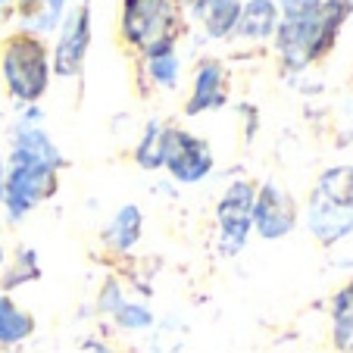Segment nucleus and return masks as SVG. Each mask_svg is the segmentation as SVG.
I'll return each instance as SVG.
<instances>
[{
	"label": "nucleus",
	"mask_w": 353,
	"mask_h": 353,
	"mask_svg": "<svg viewBox=\"0 0 353 353\" xmlns=\"http://www.w3.org/2000/svg\"><path fill=\"white\" fill-rule=\"evenodd\" d=\"M353 13V0H322L319 13L303 19H279L275 50L288 72H303L334 47L341 26Z\"/></svg>",
	"instance_id": "obj_1"
},
{
	"label": "nucleus",
	"mask_w": 353,
	"mask_h": 353,
	"mask_svg": "<svg viewBox=\"0 0 353 353\" xmlns=\"http://www.w3.org/2000/svg\"><path fill=\"white\" fill-rule=\"evenodd\" d=\"M181 32H185L181 0H122L119 34L141 57L179 47Z\"/></svg>",
	"instance_id": "obj_2"
},
{
	"label": "nucleus",
	"mask_w": 353,
	"mask_h": 353,
	"mask_svg": "<svg viewBox=\"0 0 353 353\" xmlns=\"http://www.w3.org/2000/svg\"><path fill=\"white\" fill-rule=\"evenodd\" d=\"M0 72L7 85L10 97L32 107L50 88V50L44 38L32 32H13L7 34L0 47Z\"/></svg>",
	"instance_id": "obj_3"
},
{
	"label": "nucleus",
	"mask_w": 353,
	"mask_h": 353,
	"mask_svg": "<svg viewBox=\"0 0 353 353\" xmlns=\"http://www.w3.org/2000/svg\"><path fill=\"white\" fill-rule=\"evenodd\" d=\"M307 228L319 244L353 234V166L325 169L307 203Z\"/></svg>",
	"instance_id": "obj_4"
},
{
	"label": "nucleus",
	"mask_w": 353,
	"mask_h": 353,
	"mask_svg": "<svg viewBox=\"0 0 353 353\" xmlns=\"http://www.w3.org/2000/svg\"><path fill=\"white\" fill-rule=\"evenodd\" d=\"M57 172L60 169L41 166V163H10L3 175V213L10 222H19L38 203L57 194Z\"/></svg>",
	"instance_id": "obj_5"
},
{
	"label": "nucleus",
	"mask_w": 353,
	"mask_h": 353,
	"mask_svg": "<svg viewBox=\"0 0 353 353\" xmlns=\"http://www.w3.org/2000/svg\"><path fill=\"white\" fill-rule=\"evenodd\" d=\"M254 200L256 185L247 179H238L225 188L216 207V222H219V247L225 256H234L247 244L254 232Z\"/></svg>",
	"instance_id": "obj_6"
},
{
	"label": "nucleus",
	"mask_w": 353,
	"mask_h": 353,
	"mask_svg": "<svg viewBox=\"0 0 353 353\" xmlns=\"http://www.w3.org/2000/svg\"><path fill=\"white\" fill-rule=\"evenodd\" d=\"M213 150L203 138L188 128H166V150H163V169H169L179 185H197L213 172Z\"/></svg>",
	"instance_id": "obj_7"
},
{
	"label": "nucleus",
	"mask_w": 353,
	"mask_h": 353,
	"mask_svg": "<svg viewBox=\"0 0 353 353\" xmlns=\"http://www.w3.org/2000/svg\"><path fill=\"white\" fill-rule=\"evenodd\" d=\"M88 44H91V0L66 10V19L57 28V47L50 57V69L60 79H75L85 66Z\"/></svg>",
	"instance_id": "obj_8"
},
{
	"label": "nucleus",
	"mask_w": 353,
	"mask_h": 353,
	"mask_svg": "<svg viewBox=\"0 0 353 353\" xmlns=\"http://www.w3.org/2000/svg\"><path fill=\"white\" fill-rule=\"evenodd\" d=\"M297 225V203L294 197L275 181L256 188V200H254V228L260 238L266 241H279L285 234L294 232Z\"/></svg>",
	"instance_id": "obj_9"
},
{
	"label": "nucleus",
	"mask_w": 353,
	"mask_h": 353,
	"mask_svg": "<svg viewBox=\"0 0 353 353\" xmlns=\"http://www.w3.org/2000/svg\"><path fill=\"white\" fill-rule=\"evenodd\" d=\"M228 103V75L219 60H200L191 79V94H188L185 113L200 116L210 110H222Z\"/></svg>",
	"instance_id": "obj_10"
},
{
	"label": "nucleus",
	"mask_w": 353,
	"mask_h": 353,
	"mask_svg": "<svg viewBox=\"0 0 353 353\" xmlns=\"http://www.w3.org/2000/svg\"><path fill=\"white\" fill-rule=\"evenodd\" d=\"M10 163H41L50 169H63L60 147L50 141V134L38 125V116H22V122L13 128V150Z\"/></svg>",
	"instance_id": "obj_11"
},
{
	"label": "nucleus",
	"mask_w": 353,
	"mask_h": 353,
	"mask_svg": "<svg viewBox=\"0 0 353 353\" xmlns=\"http://www.w3.org/2000/svg\"><path fill=\"white\" fill-rule=\"evenodd\" d=\"M188 7L210 38H228L238 28L241 0H191Z\"/></svg>",
	"instance_id": "obj_12"
},
{
	"label": "nucleus",
	"mask_w": 353,
	"mask_h": 353,
	"mask_svg": "<svg viewBox=\"0 0 353 353\" xmlns=\"http://www.w3.org/2000/svg\"><path fill=\"white\" fill-rule=\"evenodd\" d=\"M279 7H275L272 0H244L241 3V16H238V28H234V34L244 41H254V44H260V41L272 38L275 28H279Z\"/></svg>",
	"instance_id": "obj_13"
},
{
	"label": "nucleus",
	"mask_w": 353,
	"mask_h": 353,
	"mask_svg": "<svg viewBox=\"0 0 353 353\" xmlns=\"http://www.w3.org/2000/svg\"><path fill=\"white\" fill-rule=\"evenodd\" d=\"M66 3L69 0H16V16L22 19V32L32 34H50L60 28L66 19Z\"/></svg>",
	"instance_id": "obj_14"
},
{
	"label": "nucleus",
	"mask_w": 353,
	"mask_h": 353,
	"mask_svg": "<svg viewBox=\"0 0 353 353\" xmlns=\"http://www.w3.org/2000/svg\"><path fill=\"white\" fill-rule=\"evenodd\" d=\"M141 225H144V216L134 203H125V207L116 210V216L107 222L103 228V244L116 254H128L134 244L141 241Z\"/></svg>",
	"instance_id": "obj_15"
},
{
	"label": "nucleus",
	"mask_w": 353,
	"mask_h": 353,
	"mask_svg": "<svg viewBox=\"0 0 353 353\" xmlns=\"http://www.w3.org/2000/svg\"><path fill=\"white\" fill-rule=\"evenodd\" d=\"M34 334V319L32 313L19 310L13 303V297L0 294V344L3 347H16L22 341H28Z\"/></svg>",
	"instance_id": "obj_16"
},
{
	"label": "nucleus",
	"mask_w": 353,
	"mask_h": 353,
	"mask_svg": "<svg viewBox=\"0 0 353 353\" xmlns=\"http://www.w3.org/2000/svg\"><path fill=\"white\" fill-rule=\"evenodd\" d=\"M332 341L341 353H353V281L332 300Z\"/></svg>",
	"instance_id": "obj_17"
},
{
	"label": "nucleus",
	"mask_w": 353,
	"mask_h": 353,
	"mask_svg": "<svg viewBox=\"0 0 353 353\" xmlns=\"http://www.w3.org/2000/svg\"><path fill=\"white\" fill-rule=\"evenodd\" d=\"M144 69L150 75L157 88L163 91H175L181 79V54L179 47H166V50H157V54H147L144 57Z\"/></svg>",
	"instance_id": "obj_18"
},
{
	"label": "nucleus",
	"mask_w": 353,
	"mask_h": 353,
	"mask_svg": "<svg viewBox=\"0 0 353 353\" xmlns=\"http://www.w3.org/2000/svg\"><path fill=\"white\" fill-rule=\"evenodd\" d=\"M163 150H166V125L163 122H147L138 147H134V163L141 169H163Z\"/></svg>",
	"instance_id": "obj_19"
},
{
	"label": "nucleus",
	"mask_w": 353,
	"mask_h": 353,
	"mask_svg": "<svg viewBox=\"0 0 353 353\" xmlns=\"http://www.w3.org/2000/svg\"><path fill=\"white\" fill-rule=\"evenodd\" d=\"M38 275H41L38 254L28 250V247H19V250H16V260L10 263V266H3V272H0V288H3V291H13V288L26 285V281H34Z\"/></svg>",
	"instance_id": "obj_20"
},
{
	"label": "nucleus",
	"mask_w": 353,
	"mask_h": 353,
	"mask_svg": "<svg viewBox=\"0 0 353 353\" xmlns=\"http://www.w3.org/2000/svg\"><path fill=\"white\" fill-rule=\"evenodd\" d=\"M113 319L125 332H144V328L154 325V313L144 303H132V300H122L119 307L113 310Z\"/></svg>",
	"instance_id": "obj_21"
},
{
	"label": "nucleus",
	"mask_w": 353,
	"mask_h": 353,
	"mask_svg": "<svg viewBox=\"0 0 353 353\" xmlns=\"http://www.w3.org/2000/svg\"><path fill=\"white\" fill-rule=\"evenodd\" d=\"M279 7V16L281 19H303V16H313L319 13L322 0H272Z\"/></svg>",
	"instance_id": "obj_22"
},
{
	"label": "nucleus",
	"mask_w": 353,
	"mask_h": 353,
	"mask_svg": "<svg viewBox=\"0 0 353 353\" xmlns=\"http://www.w3.org/2000/svg\"><path fill=\"white\" fill-rule=\"evenodd\" d=\"M122 300H125V297H122L119 285H116V281H107V285H103V291H100V313L113 316V310L119 307Z\"/></svg>",
	"instance_id": "obj_23"
},
{
	"label": "nucleus",
	"mask_w": 353,
	"mask_h": 353,
	"mask_svg": "<svg viewBox=\"0 0 353 353\" xmlns=\"http://www.w3.org/2000/svg\"><path fill=\"white\" fill-rule=\"evenodd\" d=\"M85 353H110V350H107V347H100V344H88Z\"/></svg>",
	"instance_id": "obj_24"
},
{
	"label": "nucleus",
	"mask_w": 353,
	"mask_h": 353,
	"mask_svg": "<svg viewBox=\"0 0 353 353\" xmlns=\"http://www.w3.org/2000/svg\"><path fill=\"white\" fill-rule=\"evenodd\" d=\"M3 266H7V250H3V244H0V272H3Z\"/></svg>",
	"instance_id": "obj_25"
},
{
	"label": "nucleus",
	"mask_w": 353,
	"mask_h": 353,
	"mask_svg": "<svg viewBox=\"0 0 353 353\" xmlns=\"http://www.w3.org/2000/svg\"><path fill=\"white\" fill-rule=\"evenodd\" d=\"M3 175H7V169H3V160H0V197H3Z\"/></svg>",
	"instance_id": "obj_26"
},
{
	"label": "nucleus",
	"mask_w": 353,
	"mask_h": 353,
	"mask_svg": "<svg viewBox=\"0 0 353 353\" xmlns=\"http://www.w3.org/2000/svg\"><path fill=\"white\" fill-rule=\"evenodd\" d=\"M3 3H16V0H0V7H3Z\"/></svg>",
	"instance_id": "obj_27"
},
{
	"label": "nucleus",
	"mask_w": 353,
	"mask_h": 353,
	"mask_svg": "<svg viewBox=\"0 0 353 353\" xmlns=\"http://www.w3.org/2000/svg\"><path fill=\"white\" fill-rule=\"evenodd\" d=\"M181 3H191V0H181Z\"/></svg>",
	"instance_id": "obj_28"
}]
</instances>
